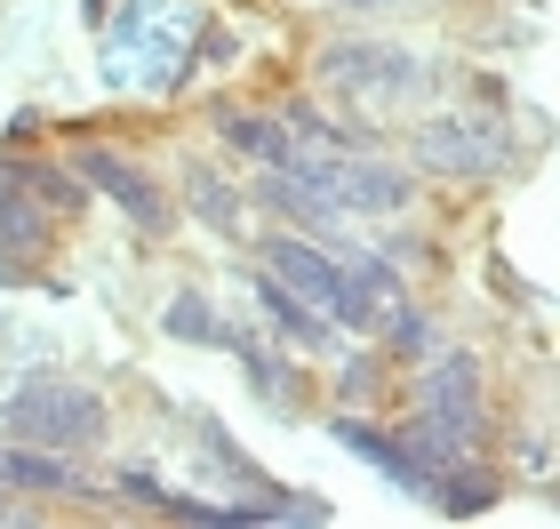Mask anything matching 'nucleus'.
<instances>
[{"label": "nucleus", "mask_w": 560, "mask_h": 529, "mask_svg": "<svg viewBox=\"0 0 560 529\" xmlns=\"http://www.w3.org/2000/svg\"><path fill=\"white\" fill-rule=\"evenodd\" d=\"M265 273H272V281H289L313 313H337V297H345V265H328L304 233H272L265 241Z\"/></svg>", "instance_id": "5"}, {"label": "nucleus", "mask_w": 560, "mask_h": 529, "mask_svg": "<svg viewBox=\"0 0 560 529\" xmlns=\"http://www.w3.org/2000/svg\"><path fill=\"white\" fill-rule=\"evenodd\" d=\"M472 434H480V425L472 417H448V410H417L409 425H400V449H409V465L424 473V482H432V473H441V465H456V458H465V449H472Z\"/></svg>", "instance_id": "6"}, {"label": "nucleus", "mask_w": 560, "mask_h": 529, "mask_svg": "<svg viewBox=\"0 0 560 529\" xmlns=\"http://www.w3.org/2000/svg\"><path fill=\"white\" fill-rule=\"evenodd\" d=\"M409 153H417V169H432V176H456V185H480V176H504L513 169V129H504L497 113H432V120H417L409 129Z\"/></svg>", "instance_id": "1"}, {"label": "nucleus", "mask_w": 560, "mask_h": 529, "mask_svg": "<svg viewBox=\"0 0 560 529\" xmlns=\"http://www.w3.org/2000/svg\"><path fill=\"white\" fill-rule=\"evenodd\" d=\"M345 9H409V0H345Z\"/></svg>", "instance_id": "17"}, {"label": "nucleus", "mask_w": 560, "mask_h": 529, "mask_svg": "<svg viewBox=\"0 0 560 529\" xmlns=\"http://www.w3.org/2000/svg\"><path fill=\"white\" fill-rule=\"evenodd\" d=\"M161 330H168V337H185V345H217L224 321L209 313V297H200V289H176V297H168V313H161Z\"/></svg>", "instance_id": "14"}, {"label": "nucleus", "mask_w": 560, "mask_h": 529, "mask_svg": "<svg viewBox=\"0 0 560 529\" xmlns=\"http://www.w3.org/2000/svg\"><path fill=\"white\" fill-rule=\"evenodd\" d=\"M9 434L33 449H96L105 441V401L89 386H65V377H33L9 401Z\"/></svg>", "instance_id": "2"}, {"label": "nucleus", "mask_w": 560, "mask_h": 529, "mask_svg": "<svg viewBox=\"0 0 560 529\" xmlns=\"http://www.w3.org/2000/svg\"><path fill=\"white\" fill-rule=\"evenodd\" d=\"M376 386H385V377H376V361H352V369H345V401H369Z\"/></svg>", "instance_id": "16"}, {"label": "nucleus", "mask_w": 560, "mask_h": 529, "mask_svg": "<svg viewBox=\"0 0 560 529\" xmlns=\"http://www.w3.org/2000/svg\"><path fill=\"white\" fill-rule=\"evenodd\" d=\"M185 185H192V209L209 217V225H224V233H233V225H241V209H233V193H224V185H217L209 169H192Z\"/></svg>", "instance_id": "15"}, {"label": "nucleus", "mask_w": 560, "mask_h": 529, "mask_svg": "<svg viewBox=\"0 0 560 529\" xmlns=\"http://www.w3.org/2000/svg\"><path fill=\"white\" fill-rule=\"evenodd\" d=\"M424 490H432V506H441V514H456V521H472V514H489V506H497V482H489V473H472L465 458H456V465H441Z\"/></svg>", "instance_id": "11"}, {"label": "nucleus", "mask_w": 560, "mask_h": 529, "mask_svg": "<svg viewBox=\"0 0 560 529\" xmlns=\"http://www.w3.org/2000/svg\"><path fill=\"white\" fill-rule=\"evenodd\" d=\"M320 81L345 89L352 105H409L424 89V65L393 41H345V48H320Z\"/></svg>", "instance_id": "3"}, {"label": "nucleus", "mask_w": 560, "mask_h": 529, "mask_svg": "<svg viewBox=\"0 0 560 529\" xmlns=\"http://www.w3.org/2000/svg\"><path fill=\"white\" fill-rule=\"evenodd\" d=\"M9 176H16V193H33L40 209H57V217L81 209V185H72V169H57V161H9Z\"/></svg>", "instance_id": "13"}, {"label": "nucleus", "mask_w": 560, "mask_h": 529, "mask_svg": "<svg viewBox=\"0 0 560 529\" xmlns=\"http://www.w3.org/2000/svg\"><path fill=\"white\" fill-rule=\"evenodd\" d=\"M337 441L352 449V458H369L376 473H393V482H409V490H424V473L409 465V449H400L385 425H361V417H337Z\"/></svg>", "instance_id": "10"}, {"label": "nucleus", "mask_w": 560, "mask_h": 529, "mask_svg": "<svg viewBox=\"0 0 560 529\" xmlns=\"http://www.w3.org/2000/svg\"><path fill=\"white\" fill-rule=\"evenodd\" d=\"M424 410H448V417L480 425V361L472 353H441V361L424 369Z\"/></svg>", "instance_id": "8"}, {"label": "nucleus", "mask_w": 560, "mask_h": 529, "mask_svg": "<svg viewBox=\"0 0 560 529\" xmlns=\"http://www.w3.org/2000/svg\"><path fill=\"white\" fill-rule=\"evenodd\" d=\"M248 289H257V306L272 313V330H289V337H304V345H328V330L313 321V306H304V297H296L289 281H272V273H257Z\"/></svg>", "instance_id": "12"}, {"label": "nucleus", "mask_w": 560, "mask_h": 529, "mask_svg": "<svg viewBox=\"0 0 560 529\" xmlns=\"http://www.w3.org/2000/svg\"><path fill=\"white\" fill-rule=\"evenodd\" d=\"M72 176H89L96 193H113L120 209H129V225H137V233H168V193L152 185V176H144L129 153H105V145H89V153L72 161Z\"/></svg>", "instance_id": "4"}, {"label": "nucleus", "mask_w": 560, "mask_h": 529, "mask_svg": "<svg viewBox=\"0 0 560 529\" xmlns=\"http://www.w3.org/2000/svg\"><path fill=\"white\" fill-rule=\"evenodd\" d=\"M257 200H265V209H280L289 225H313V233H337V225H345V209L313 185V176H265Z\"/></svg>", "instance_id": "7"}, {"label": "nucleus", "mask_w": 560, "mask_h": 529, "mask_svg": "<svg viewBox=\"0 0 560 529\" xmlns=\"http://www.w3.org/2000/svg\"><path fill=\"white\" fill-rule=\"evenodd\" d=\"M217 129H224V145H241V153H257V161H272V169H289V161H296V137L280 129V120H265V113L217 105Z\"/></svg>", "instance_id": "9"}]
</instances>
